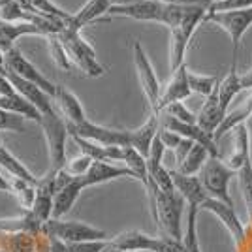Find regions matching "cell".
<instances>
[{"mask_svg": "<svg viewBox=\"0 0 252 252\" xmlns=\"http://www.w3.org/2000/svg\"><path fill=\"white\" fill-rule=\"evenodd\" d=\"M207 23L219 25L222 31L228 32L231 40V63H237V53L239 45L245 36V32L252 25V8L249 10H235V11H207Z\"/></svg>", "mask_w": 252, "mask_h": 252, "instance_id": "cell-7", "label": "cell"}, {"mask_svg": "<svg viewBox=\"0 0 252 252\" xmlns=\"http://www.w3.org/2000/svg\"><path fill=\"white\" fill-rule=\"evenodd\" d=\"M55 102L59 105L61 115L64 117V121L68 123V126H77L89 119V117L85 115V109L83 105H81V100L77 98V94L72 93L70 89L63 87V85H57Z\"/></svg>", "mask_w": 252, "mask_h": 252, "instance_id": "cell-18", "label": "cell"}, {"mask_svg": "<svg viewBox=\"0 0 252 252\" xmlns=\"http://www.w3.org/2000/svg\"><path fill=\"white\" fill-rule=\"evenodd\" d=\"M4 55H6V70H8V72L19 75L21 79H27V81H31V83L38 85V87L43 89L47 94H51L53 98H55V94H57V85L53 83L51 79H47V77L23 55L21 49L13 47L11 51L4 53Z\"/></svg>", "mask_w": 252, "mask_h": 252, "instance_id": "cell-9", "label": "cell"}, {"mask_svg": "<svg viewBox=\"0 0 252 252\" xmlns=\"http://www.w3.org/2000/svg\"><path fill=\"white\" fill-rule=\"evenodd\" d=\"M207 11H209L207 6H189L185 15L181 17V21L169 29V34H171L169 68H171V72H175L177 68H181L185 64V57H187L190 40H192L196 29L200 27L201 23H205Z\"/></svg>", "mask_w": 252, "mask_h": 252, "instance_id": "cell-2", "label": "cell"}, {"mask_svg": "<svg viewBox=\"0 0 252 252\" xmlns=\"http://www.w3.org/2000/svg\"><path fill=\"white\" fill-rule=\"evenodd\" d=\"M198 207H189V219H187V231H185V247L187 252H201L200 241H198V226H196V219H198Z\"/></svg>", "mask_w": 252, "mask_h": 252, "instance_id": "cell-36", "label": "cell"}, {"mask_svg": "<svg viewBox=\"0 0 252 252\" xmlns=\"http://www.w3.org/2000/svg\"><path fill=\"white\" fill-rule=\"evenodd\" d=\"M17 94L15 87L10 81V77L6 75V72H0V96H13Z\"/></svg>", "mask_w": 252, "mask_h": 252, "instance_id": "cell-45", "label": "cell"}, {"mask_svg": "<svg viewBox=\"0 0 252 252\" xmlns=\"http://www.w3.org/2000/svg\"><path fill=\"white\" fill-rule=\"evenodd\" d=\"M194 143H196V141L187 139V137H183V139H181V143L177 145V149L173 151V158H175V169L183 164V160H185V158L189 157L190 149L194 147Z\"/></svg>", "mask_w": 252, "mask_h": 252, "instance_id": "cell-43", "label": "cell"}, {"mask_svg": "<svg viewBox=\"0 0 252 252\" xmlns=\"http://www.w3.org/2000/svg\"><path fill=\"white\" fill-rule=\"evenodd\" d=\"M233 175H237V173L224 160H220V157H209L203 169L200 171V179L209 194V198L220 200L230 205H233V200L230 196V183Z\"/></svg>", "mask_w": 252, "mask_h": 252, "instance_id": "cell-6", "label": "cell"}, {"mask_svg": "<svg viewBox=\"0 0 252 252\" xmlns=\"http://www.w3.org/2000/svg\"><path fill=\"white\" fill-rule=\"evenodd\" d=\"M6 75L10 77V81L13 83L15 91H17V94L21 96V98H25L27 102H31L32 105H36L42 115H51V113L57 111V109L53 107V102H51L55 98H53L51 94H47V93H45L43 89H40L38 85L31 83V81H27V79H21L19 75L11 74L8 70H6Z\"/></svg>", "mask_w": 252, "mask_h": 252, "instance_id": "cell-13", "label": "cell"}, {"mask_svg": "<svg viewBox=\"0 0 252 252\" xmlns=\"http://www.w3.org/2000/svg\"><path fill=\"white\" fill-rule=\"evenodd\" d=\"M83 190H85V187L79 177L72 179L64 189L59 190V192L55 194V200H53L51 219H63V217H66V215L72 211V207L75 205V201L81 196Z\"/></svg>", "mask_w": 252, "mask_h": 252, "instance_id": "cell-23", "label": "cell"}, {"mask_svg": "<svg viewBox=\"0 0 252 252\" xmlns=\"http://www.w3.org/2000/svg\"><path fill=\"white\" fill-rule=\"evenodd\" d=\"M219 77L217 75H203V74H194V72H189V85L192 89V93L196 94H201L203 98L207 96L219 87Z\"/></svg>", "mask_w": 252, "mask_h": 252, "instance_id": "cell-34", "label": "cell"}, {"mask_svg": "<svg viewBox=\"0 0 252 252\" xmlns=\"http://www.w3.org/2000/svg\"><path fill=\"white\" fill-rule=\"evenodd\" d=\"M8 179H10L11 194L21 203L23 211H31L34 207V201H36V183H31V181H25V179L17 177Z\"/></svg>", "mask_w": 252, "mask_h": 252, "instance_id": "cell-32", "label": "cell"}, {"mask_svg": "<svg viewBox=\"0 0 252 252\" xmlns=\"http://www.w3.org/2000/svg\"><path fill=\"white\" fill-rule=\"evenodd\" d=\"M111 6H128V4H134V2H141V0H109Z\"/></svg>", "mask_w": 252, "mask_h": 252, "instance_id": "cell-48", "label": "cell"}, {"mask_svg": "<svg viewBox=\"0 0 252 252\" xmlns=\"http://www.w3.org/2000/svg\"><path fill=\"white\" fill-rule=\"evenodd\" d=\"M192 94V89L189 85V68L187 64H183L175 72H171L168 85L162 89V96H160V104H158V113L166 107V105L173 104V102H183Z\"/></svg>", "mask_w": 252, "mask_h": 252, "instance_id": "cell-16", "label": "cell"}, {"mask_svg": "<svg viewBox=\"0 0 252 252\" xmlns=\"http://www.w3.org/2000/svg\"><path fill=\"white\" fill-rule=\"evenodd\" d=\"M252 8V0H224L219 4H213L211 11H235V10H249Z\"/></svg>", "mask_w": 252, "mask_h": 252, "instance_id": "cell-42", "label": "cell"}, {"mask_svg": "<svg viewBox=\"0 0 252 252\" xmlns=\"http://www.w3.org/2000/svg\"><path fill=\"white\" fill-rule=\"evenodd\" d=\"M93 158L91 157H87V155H79V157H75V158H72L70 162H66V166H64V169L72 175V177H83L85 173L89 171V168L93 166Z\"/></svg>", "mask_w": 252, "mask_h": 252, "instance_id": "cell-40", "label": "cell"}, {"mask_svg": "<svg viewBox=\"0 0 252 252\" xmlns=\"http://www.w3.org/2000/svg\"><path fill=\"white\" fill-rule=\"evenodd\" d=\"M6 252H36V235L29 231L6 233Z\"/></svg>", "mask_w": 252, "mask_h": 252, "instance_id": "cell-33", "label": "cell"}, {"mask_svg": "<svg viewBox=\"0 0 252 252\" xmlns=\"http://www.w3.org/2000/svg\"><path fill=\"white\" fill-rule=\"evenodd\" d=\"M59 36H61L63 43L66 45V51H68L72 63H74L75 70L83 72L87 77H102V75H105V66L100 64L94 47L81 36V32L66 29Z\"/></svg>", "mask_w": 252, "mask_h": 252, "instance_id": "cell-3", "label": "cell"}, {"mask_svg": "<svg viewBox=\"0 0 252 252\" xmlns=\"http://www.w3.org/2000/svg\"><path fill=\"white\" fill-rule=\"evenodd\" d=\"M201 211H209L213 213L219 220L224 224V228L230 231L231 239L237 245V249H243L245 243H247V233H245V226L241 224L235 207L230 203H224L220 200H215V198H207V200L201 203Z\"/></svg>", "mask_w": 252, "mask_h": 252, "instance_id": "cell-11", "label": "cell"}, {"mask_svg": "<svg viewBox=\"0 0 252 252\" xmlns=\"http://www.w3.org/2000/svg\"><path fill=\"white\" fill-rule=\"evenodd\" d=\"M237 179H239V190H241L243 201L247 205V215L252 222V164L247 162L239 171H237Z\"/></svg>", "mask_w": 252, "mask_h": 252, "instance_id": "cell-35", "label": "cell"}, {"mask_svg": "<svg viewBox=\"0 0 252 252\" xmlns=\"http://www.w3.org/2000/svg\"><path fill=\"white\" fill-rule=\"evenodd\" d=\"M0 109H6V111H11L15 115H21L29 121H36L40 125L42 121V113L36 105H32L31 102H27L25 98H21L19 94L13 96H0Z\"/></svg>", "mask_w": 252, "mask_h": 252, "instance_id": "cell-28", "label": "cell"}, {"mask_svg": "<svg viewBox=\"0 0 252 252\" xmlns=\"http://www.w3.org/2000/svg\"><path fill=\"white\" fill-rule=\"evenodd\" d=\"M123 177L136 179V175L126 168V166H119V164H113V162H100V160H94L93 166L89 168V171L79 179H81L85 189H89V187L104 185L107 181H115V179H123Z\"/></svg>", "mask_w": 252, "mask_h": 252, "instance_id": "cell-15", "label": "cell"}, {"mask_svg": "<svg viewBox=\"0 0 252 252\" xmlns=\"http://www.w3.org/2000/svg\"><path fill=\"white\" fill-rule=\"evenodd\" d=\"M0 130L21 134V132H25V117L15 115V113L6 111V109H0Z\"/></svg>", "mask_w": 252, "mask_h": 252, "instance_id": "cell-38", "label": "cell"}, {"mask_svg": "<svg viewBox=\"0 0 252 252\" xmlns=\"http://www.w3.org/2000/svg\"><path fill=\"white\" fill-rule=\"evenodd\" d=\"M160 132V113H153L143 125L136 128V130H128V136H130V147H134L136 151H139L143 157H149V151L151 145L155 141V137Z\"/></svg>", "mask_w": 252, "mask_h": 252, "instance_id": "cell-19", "label": "cell"}, {"mask_svg": "<svg viewBox=\"0 0 252 252\" xmlns=\"http://www.w3.org/2000/svg\"><path fill=\"white\" fill-rule=\"evenodd\" d=\"M171 171V179L175 190L185 198V201L189 203V207H198L200 209L201 203L209 198L207 190L201 183L200 175H183L177 169H169Z\"/></svg>", "mask_w": 252, "mask_h": 252, "instance_id": "cell-14", "label": "cell"}, {"mask_svg": "<svg viewBox=\"0 0 252 252\" xmlns=\"http://www.w3.org/2000/svg\"><path fill=\"white\" fill-rule=\"evenodd\" d=\"M132 57H134V66H136L137 77H139V85L145 93L149 105H151V111L158 113V104H160V96H162V85L158 81L157 72L153 68V64L149 61L147 53L141 47L139 42H134L132 45Z\"/></svg>", "mask_w": 252, "mask_h": 252, "instance_id": "cell-8", "label": "cell"}, {"mask_svg": "<svg viewBox=\"0 0 252 252\" xmlns=\"http://www.w3.org/2000/svg\"><path fill=\"white\" fill-rule=\"evenodd\" d=\"M241 87H243V91H245V89H247V91H252V68L247 70L245 74H241Z\"/></svg>", "mask_w": 252, "mask_h": 252, "instance_id": "cell-46", "label": "cell"}, {"mask_svg": "<svg viewBox=\"0 0 252 252\" xmlns=\"http://www.w3.org/2000/svg\"><path fill=\"white\" fill-rule=\"evenodd\" d=\"M149 194V201H151V213L155 224L160 230V235H169L175 239H183L185 233L181 230V217H183V209H185V198L173 192V194H166L160 189H157L153 183H147L145 187Z\"/></svg>", "mask_w": 252, "mask_h": 252, "instance_id": "cell-1", "label": "cell"}, {"mask_svg": "<svg viewBox=\"0 0 252 252\" xmlns=\"http://www.w3.org/2000/svg\"><path fill=\"white\" fill-rule=\"evenodd\" d=\"M160 113H164V115H169L173 117V119H177L181 123H190V125H198V115L196 113H192L187 105L183 104V102H173V104L166 105Z\"/></svg>", "mask_w": 252, "mask_h": 252, "instance_id": "cell-37", "label": "cell"}, {"mask_svg": "<svg viewBox=\"0 0 252 252\" xmlns=\"http://www.w3.org/2000/svg\"><path fill=\"white\" fill-rule=\"evenodd\" d=\"M0 147H2V145H0Z\"/></svg>", "mask_w": 252, "mask_h": 252, "instance_id": "cell-51", "label": "cell"}, {"mask_svg": "<svg viewBox=\"0 0 252 252\" xmlns=\"http://www.w3.org/2000/svg\"><path fill=\"white\" fill-rule=\"evenodd\" d=\"M123 153H125V157H123V166H126V168L130 169V171L136 175L137 181H141L143 187H147V183H149L147 158L143 157L139 151H136L134 147H130V145H125V147H123Z\"/></svg>", "mask_w": 252, "mask_h": 252, "instance_id": "cell-29", "label": "cell"}, {"mask_svg": "<svg viewBox=\"0 0 252 252\" xmlns=\"http://www.w3.org/2000/svg\"><path fill=\"white\" fill-rule=\"evenodd\" d=\"M209 151L200 145V143H194V147L190 149L189 157L183 160V164L177 168L179 173L183 175H200V171L203 169L205 162L209 160Z\"/></svg>", "mask_w": 252, "mask_h": 252, "instance_id": "cell-30", "label": "cell"}, {"mask_svg": "<svg viewBox=\"0 0 252 252\" xmlns=\"http://www.w3.org/2000/svg\"><path fill=\"white\" fill-rule=\"evenodd\" d=\"M43 137L47 143L49 155V169H63L66 166V139L70 137V128L63 115L57 111L51 115H43L40 121Z\"/></svg>", "mask_w": 252, "mask_h": 252, "instance_id": "cell-4", "label": "cell"}, {"mask_svg": "<svg viewBox=\"0 0 252 252\" xmlns=\"http://www.w3.org/2000/svg\"><path fill=\"white\" fill-rule=\"evenodd\" d=\"M153 252H187V247L183 239H175L169 235H158Z\"/></svg>", "mask_w": 252, "mask_h": 252, "instance_id": "cell-39", "label": "cell"}, {"mask_svg": "<svg viewBox=\"0 0 252 252\" xmlns=\"http://www.w3.org/2000/svg\"><path fill=\"white\" fill-rule=\"evenodd\" d=\"M109 239H100V241H81V243H66L70 252H104L109 247Z\"/></svg>", "mask_w": 252, "mask_h": 252, "instance_id": "cell-41", "label": "cell"}, {"mask_svg": "<svg viewBox=\"0 0 252 252\" xmlns=\"http://www.w3.org/2000/svg\"><path fill=\"white\" fill-rule=\"evenodd\" d=\"M70 128V136H79L89 141H94L100 145H117V147H125L130 145V136L128 130H113L107 126L96 125L91 119L83 121L77 126H68Z\"/></svg>", "mask_w": 252, "mask_h": 252, "instance_id": "cell-10", "label": "cell"}, {"mask_svg": "<svg viewBox=\"0 0 252 252\" xmlns=\"http://www.w3.org/2000/svg\"><path fill=\"white\" fill-rule=\"evenodd\" d=\"M109 17H128L134 21L164 23L166 4L160 0H141L128 6H111L107 11Z\"/></svg>", "mask_w": 252, "mask_h": 252, "instance_id": "cell-12", "label": "cell"}, {"mask_svg": "<svg viewBox=\"0 0 252 252\" xmlns=\"http://www.w3.org/2000/svg\"><path fill=\"white\" fill-rule=\"evenodd\" d=\"M158 136H160V139H162V143L166 145V149H171V151H175V149H177V145L181 143V139H183L179 134L171 132V130H166V128H162V126H160Z\"/></svg>", "mask_w": 252, "mask_h": 252, "instance_id": "cell-44", "label": "cell"}, {"mask_svg": "<svg viewBox=\"0 0 252 252\" xmlns=\"http://www.w3.org/2000/svg\"><path fill=\"white\" fill-rule=\"evenodd\" d=\"M0 168L4 169L10 177L25 179V181H31V183H36V185H38V181H40V179L32 173L31 169L23 164L19 158L11 153L10 149L6 147V145L0 147Z\"/></svg>", "mask_w": 252, "mask_h": 252, "instance_id": "cell-27", "label": "cell"}, {"mask_svg": "<svg viewBox=\"0 0 252 252\" xmlns=\"http://www.w3.org/2000/svg\"><path fill=\"white\" fill-rule=\"evenodd\" d=\"M0 72H6V55L0 51Z\"/></svg>", "mask_w": 252, "mask_h": 252, "instance_id": "cell-49", "label": "cell"}, {"mask_svg": "<svg viewBox=\"0 0 252 252\" xmlns=\"http://www.w3.org/2000/svg\"><path fill=\"white\" fill-rule=\"evenodd\" d=\"M235 66H237V63H231V68H230V72H228V75L219 83V100H220V107L224 113L230 111L231 100L243 91L241 75L237 74Z\"/></svg>", "mask_w": 252, "mask_h": 252, "instance_id": "cell-26", "label": "cell"}, {"mask_svg": "<svg viewBox=\"0 0 252 252\" xmlns=\"http://www.w3.org/2000/svg\"><path fill=\"white\" fill-rule=\"evenodd\" d=\"M47 47H49L51 61L55 63L57 68H61V70H64V72H70V74L77 72L74 63H72V59H70V55H68V51H66V45L63 43V40H61L59 34L47 36Z\"/></svg>", "mask_w": 252, "mask_h": 252, "instance_id": "cell-31", "label": "cell"}, {"mask_svg": "<svg viewBox=\"0 0 252 252\" xmlns=\"http://www.w3.org/2000/svg\"><path fill=\"white\" fill-rule=\"evenodd\" d=\"M109 8H111V2L109 0H87L81 10L72 13V19L66 25V29L68 31L81 32L83 27H87V25H91V23L94 21H100L104 15H107Z\"/></svg>", "mask_w": 252, "mask_h": 252, "instance_id": "cell-20", "label": "cell"}, {"mask_svg": "<svg viewBox=\"0 0 252 252\" xmlns=\"http://www.w3.org/2000/svg\"><path fill=\"white\" fill-rule=\"evenodd\" d=\"M251 115H252V91H251V94L245 98V102H243L241 105H237L235 109H231V111L226 113L224 121L220 123V126H219L217 132L213 134V139L217 141V139H220L222 136H226L228 132L235 130L237 126L243 125Z\"/></svg>", "mask_w": 252, "mask_h": 252, "instance_id": "cell-25", "label": "cell"}, {"mask_svg": "<svg viewBox=\"0 0 252 252\" xmlns=\"http://www.w3.org/2000/svg\"><path fill=\"white\" fill-rule=\"evenodd\" d=\"M21 36H45V38H47V34L42 31V27H38V25H34V23L0 21V51L2 53L11 51V49L15 47V42H17Z\"/></svg>", "mask_w": 252, "mask_h": 252, "instance_id": "cell-17", "label": "cell"}, {"mask_svg": "<svg viewBox=\"0 0 252 252\" xmlns=\"http://www.w3.org/2000/svg\"><path fill=\"white\" fill-rule=\"evenodd\" d=\"M226 113L222 111L220 100H219V87L211 93L205 102L201 105L200 113H198V126L203 132H207L209 136H213L217 132V128L220 126V123L224 121Z\"/></svg>", "mask_w": 252, "mask_h": 252, "instance_id": "cell-21", "label": "cell"}, {"mask_svg": "<svg viewBox=\"0 0 252 252\" xmlns=\"http://www.w3.org/2000/svg\"><path fill=\"white\" fill-rule=\"evenodd\" d=\"M155 241H157V237L147 235V233L137 230L123 231V233H119L115 237H111V245L123 252H141V251L153 252Z\"/></svg>", "mask_w": 252, "mask_h": 252, "instance_id": "cell-24", "label": "cell"}, {"mask_svg": "<svg viewBox=\"0 0 252 252\" xmlns=\"http://www.w3.org/2000/svg\"><path fill=\"white\" fill-rule=\"evenodd\" d=\"M104 252H123V251H119V249H115V247L111 245V241H109V247H107V249H105Z\"/></svg>", "mask_w": 252, "mask_h": 252, "instance_id": "cell-50", "label": "cell"}, {"mask_svg": "<svg viewBox=\"0 0 252 252\" xmlns=\"http://www.w3.org/2000/svg\"><path fill=\"white\" fill-rule=\"evenodd\" d=\"M42 231L47 237L59 239L63 243H81V241H100L109 239V235L100 228H94L87 222L63 220V219H49L42 226Z\"/></svg>", "mask_w": 252, "mask_h": 252, "instance_id": "cell-5", "label": "cell"}, {"mask_svg": "<svg viewBox=\"0 0 252 252\" xmlns=\"http://www.w3.org/2000/svg\"><path fill=\"white\" fill-rule=\"evenodd\" d=\"M235 173L247 164L251 162V134L249 128L243 123L233 130V149H231L230 157L224 160Z\"/></svg>", "mask_w": 252, "mask_h": 252, "instance_id": "cell-22", "label": "cell"}, {"mask_svg": "<svg viewBox=\"0 0 252 252\" xmlns=\"http://www.w3.org/2000/svg\"><path fill=\"white\" fill-rule=\"evenodd\" d=\"M0 192H11L10 189V179L6 177L2 171H0Z\"/></svg>", "mask_w": 252, "mask_h": 252, "instance_id": "cell-47", "label": "cell"}]
</instances>
